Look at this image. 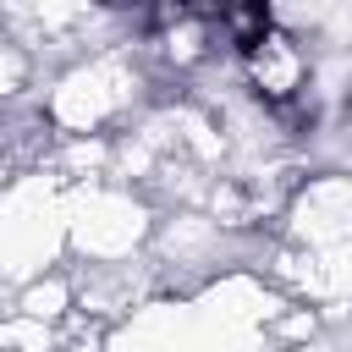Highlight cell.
Instances as JSON below:
<instances>
[{
    "label": "cell",
    "mask_w": 352,
    "mask_h": 352,
    "mask_svg": "<svg viewBox=\"0 0 352 352\" xmlns=\"http://www.w3.org/2000/svg\"><path fill=\"white\" fill-rule=\"evenodd\" d=\"M236 77L242 88L264 104L275 121H314V55L292 28H264L253 44L236 50Z\"/></svg>",
    "instance_id": "1"
},
{
    "label": "cell",
    "mask_w": 352,
    "mask_h": 352,
    "mask_svg": "<svg viewBox=\"0 0 352 352\" xmlns=\"http://www.w3.org/2000/svg\"><path fill=\"white\" fill-rule=\"evenodd\" d=\"M132 88H138L132 60H121V55H88V60H77V66L50 88V99H44L38 110H44V121L60 126L66 138H88V132H99L104 121H116V116L132 104Z\"/></svg>",
    "instance_id": "2"
}]
</instances>
